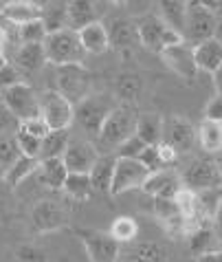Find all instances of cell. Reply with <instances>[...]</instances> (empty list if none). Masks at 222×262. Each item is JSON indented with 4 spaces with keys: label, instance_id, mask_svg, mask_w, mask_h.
Wrapping results in <instances>:
<instances>
[{
    "label": "cell",
    "instance_id": "8",
    "mask_svg": "<svg viewBox=\"0 0 222 262\" xmlns=\"http://www.w3.org/2000/svg\"><path fill=\"white\" fill-rule=\"evenodd\" d=\"M0 99H3L7 111L11 113V117L18 119V123L40 117V97L31 89V84L20 82L16 86H11V89L0 93Z\"/></svg>",
    "mask_w": 222,
    "mask_h": 262
},
{
    "label": "cell",
    "instance_id": "11",
    "mask_svg": "<svg viewBox=\"0 0 222 262\" xmlns=\"http://www.w3.org/2000/svg\"><path fill=\"white\" fill-rule=\"evenodd\" d=\"M218 18L209 11L205 3H187V25H185V42L191 47L200 45L205 40H211L216 35Z\"/></svg>",
    "mask_w": 222,
    "mask_h": 262
},
{
    "label": "cell",
    "instance_id": "40",
    "mask_svg": "<svg viewBox=\"0 0 222 262\" xmlns=\"http://www.w3.org/2000/svg\"><path fill=\"white\" fill-rule=\"evenodd\" d=\"M145 148H147V145L143 143L137 135H134V137H130V139H128L124 145H121L114 157H119V159H139L141 152L145 150Z\"/></svg>",
    "mask_w": 222,
    "mask_h": 262
},
{
    "label": "cell",
    "instance_id": "46",
    "mask_svg": "<svg viewBox=\"0 0 222 262\" xmlns=\"http://www.w3.org/2000/svg\"><path fill=\"white\" fill-rule=\"evenodd\" d=\"M198 262H222V251L220 249L207 251V253H203V256H198Z\"/></svg>",
    "mask_w": 222,
    "mask_h": 262
},
{
    "label": "cell",
    "instance_id": "33",
    "mask_svg": "<svg viewBox=\"0 0 222 262\" xmlns=\"http://www.w3.org/2000/svg\"><path fill=\"white\" fill-rule=\"evenodd\" d=\"M70 143V130H51L44 139H42L40 161L42 159H62Z\"/></svg>",
    "mask_w": 222,
    "mask_h": 262
},
{
    "label": "cell",
    "instance_id": "9",
    "mask_svg": "<svg viewBox=\"0 0 222 262\" xmlns=\"http://www.w3.org/2000/svg\"><path fill=\"white\" fill-rule=\"evenodd\" d=\"M70 212L66 203L57 199H40L31 207V227L38 234H48V231H60L68 225Z\"/></svg>",
    "mask_w": 222,
    "mask_h": 262
},
{
    "label": "cell",
    "instance_id": "24",
    "mask_svg": "<svg viewBox=\"0 0 222 262\" xmlns=\"http://www.w3.org/2000/svg\"><path fill=\"white\" fill-rule=\"evenodd\" d=\"M35 174H38L40 183H44L53 192H62L64 181L68 179V170L62 159H42Z\"/></svg>",
    "mask_w": 222,
    "mask_h": 262
},
{
    "label": "cell",
    "instance_id": "29",
    "mask_svg": "<svg viewBox=\"0 0 222 262\" xmlns=\"http://www.w3.org/2000/svg\"><path fill=\"white\" fill-rule=\"evenodd\" d=\"M143 93V79L137 73H124V75L117 77V84H114V97H117L119 104H132L139 99V95Z\"/></svg>",
    "mask_w": 222,
    "mask_h": 262
},
{
    "label": "cell",
    "instance_id": "39",
    "mask_svg": "<svg viewBox=\"0 0 222 262\" xmlns=\"http://www.w3.org/2000/svg\"><path fill=\"white\" fill-rule=\"evenodd\" d=\"M16 260L18 262H46V253L31 243L16 247Z\"/></svg>",
    "mask_w": 222,
    "mask_h": 262
},
{
    "label": "cell",
    "instance_id": "23",
    "mask_svg": "<svg viewBox=\"0 0 222 262\" xmlns=\"http://www.w3.org/2000/svg\"><path fill=\"white\" fill-rule=\"evenodd\" d=\"M13 67L20 73H35L46 64L44 45H20L13 55Z\"/></svg>",
    "mask_w": 222,
    "mask_h": 262
},
{
    "label": "cell",
    "instance_id": "10",
    "mask_svg": "<svg viewBox=\"0 0 222 262\" xmlns=\"http://www.w3.org/2000/svg\"><path fill=\"white\" fill-rule=\"evenodd\" d=\"M77 238L82 240L84 251L90 262H119L121 245L108 231L99 229H77Z\"/></svg>",
    "mask_w": 222,
    "mask_h": 262
},
{
    "label": "cell",
    "instance_id": "27",
    "mask_svg": "<svg viewBox=\"0 0 222 262\" xmlns=\"http://www.w3.org/2000/svg\"><path fill=\"white\" fill-rule=\"evenodd\" d=\"M134 135L145 145H159L163 141V117L156 113H139Z\"/></svg>",
    "mask_w": 222,
    "mask_h": 262
},
{
    "label": "cell",
    "instance_id": "42",
    "mask_svg": "<svg viewBox=\"0 0 222 262\" xmlns=\"http://www.w3.org/2000/svg\"><path fill=\"white\" fill-rule=\"evenodd\" d=\"M18 128H20V130H24V133H29L31 137H35V139H40V141L44 139L48 133H51V130L46 128V123L42 121L40 117H38V119H29V121H20V123H18Z\"/></svg>",
    "mask_w": 222,
    "mask_h": 262
},
{
    "label": "cell",
    "instance_id": "44",
    "mask_svg": "<svg viewBox=\"0 0 222 262\" xmlns=\"http://www.w3.org/2000/svg\"><path fill=\"white\" fill-rule=\"evenodd\" d=\"M205 121H216L222 123V95H213L205 106Z\"/></svg>",
    "mask_w": 222,
    "mask_h": 262
},
{
    "label": "cell",
    "instance_id": "22",
    "mask_svg": "<svg viewBox=\"0 0 222 262\" xmlns=\"http://www.w3.org/2000/svg\"><path fill=\"white\" fill-rule=\"evenodd\" d=\"M159 16L163 23H165L171 31L178 33L185 40V25H187V3H181V0H165V3H159Z\"/></svg>",
    "mask_w": 222,
    "mask_h": 262
},
{
    "label": "cell",
    "instance_id": "4",
    "mask_svg": "<svg viewBox=\"0 0 222 262\" xmlns=\"http://www.w3.org/2000/svg\"><path fill=\"white\" fill-rule=\"evenodd\" d=\"M137 31H139V45L154 51V53H163L169 47H176L185 42L181 35L174 33L171 29L156 16V13H145L143 18L137 20Z\"/></svg>",
    "mask_w": 222,
    "mask_h": 262
},
{
    "label": "cell",
    "instance_id": "36",
    "mask_svg": "<svg viewBox=\"0 0 222 262\" xmlns=\"http://www.w3.org/2000/svg\"><path fill=\"white\" fill-rule=\"evenodd\" d=\"M46 29L42 25V20H33L22 27H18V40L20 45H44L46 40Z\"/></svg>",
    "mask_w": 222,
    "mask_h": 262
},
{
    "label": "cell",
    "instance_id": "1",
    "mask_svg": "<svg viewBox=\"0 0 222 262\" xmlns=\"http://www.w3.org/2000/svg\"><path fill=\"white\" fill-rule=\"evenodd\" d=\"M139 108L132 104H117L114 111L108 115V119L104 121L99 135L95 137V148L99 155H117V150L124 145L130 137L137 133V121H139Z\"/></svg>",
    "mask_w": 222,
    "mask_h": 262
},
{
    "label": "cell",
    "instance_id": "7",
    "mask_svg": "<svg viewBox=\"0 0 222 262\" xmlns=\"http://www.w3.org/2000/svg\"><path fill=\"white\" fill-rule=\"evenodd\" d=\"M181 185L194 194L222 190V172L216 159H196L194 163H189L187 170L181 174Z\"/></svg>",
    "mask_w": 222,
    "mask_h": 262
},
{
    "label": "cell",
    "instance_id": "31",
    "mask_svg": "<svg viewBox=\"0 0 222 262\" xmlns=\"http://www.w3.org/2000/svg\"><path fill=\"white\" fill-rule=\"evenodd\" d=\"M196 141L200 148L209 155H218L222 152V123L216 121H203L196 128Z\"/></svg>",
    "mask_w": 222,
    "mask_h": 262
},
{
    "label": "cell",
    "instance_id": "20",
    "mask_svg": "<svg viewBox=\"0 0 222 262\" xmlns=\"http://www.w3.org/2000/svg\"><path fill=\"white\" fill-rule=\"evenodd\" d=\"M82 42V49L86 51V55H102L110 49V40H108V29L104 23H92L88 27H84L82 31H77Z\"/></svg>",
    "mask_w": 222,
    "mask_h": 262
},
{
    "label": "cell",
    "instance_id": "38",
    "mask_svg": "<svg viewBox=\"0 0 222 262\" xmlns=\"http://www.w3.org/2000/svg\"><path fill=\"white\" fill-rule=\"evenodd\" d=\"M22 157L13 137H0V170L7 172L9 167Z\"/></svg>",
    "mask_w": 222,
    "mask_h": 262
},
{
    "label": "cell",
    "instance_id": "18",
    "mask_svg": "<svg viewBox=\"0 0 222 262\" xmlns=\"http://www.w3.org/2000/svg\"><path fill=\"white\" fill-rule=\"evenodd\" d=\"M119 262H169V251L165 245L143 240L130 247L128 251H121Z\"/></svg>",
    "mask_w": 222,
    "mask_h": 262
},
{
    "label": "cell",
    "instance_id": "37",
    "mask_svg": "<svg viewBox=\"0 0 222 262\" xmlns=\"http://www.w3.org/2000/svg\"><path fill=\"white\" fill-rule=\"evenodd\" d=\"M16 143H18V150L22 157H29V159H38L40 161V150H42V141L35 139V137H31L29 133H24V130H16Z\"/></svg>",
    "mask_w": 222,
    "mask_h": 262
},
{
    "label": "cell",
    "instance_id": "26",
    "mask_svg": "<svg viewBox=\"0 0 222 262\" xmlns=\"http://www.w3.org/2000/svg\"><path fill=\"white\" fill-rule=\"evenodd\" d=\"M42 25H44L46 33H60L68 29V7L62 0H55V3H44L42 5Z\"/></svg>",
    "mask_w": 222,
    "mask_h": 262
},
{
    "label": "cell",
    "instance_id": "45",
    "mask_svg": "<svg viewBox=\"0 0 222 262\" xmlns=\"http://www.w3.org/2000/svg\"><path fill=\"white\" fill-rule=\"evenodd\" d=\"M213 234H216V243H218V249L222 251V205L218 209L216 218H213Z\"/></svg>",
    "mask_w": 222,
    "mask_h": 262
},
{
    "label": "cell",
    "instance_id": "12",
    "mask_svg": "<svg viewBox=\"0 0 222 262\" xmlns=\"http://www.w3.org/2000/svg\"><path fill=\"white\" fill-rule=\"evenodd\" d=\"M147 177H150V170L139 161V159H119L117 157V161H114L112 185H110V196H119V194H126L130 190H141Z\"/></svg>",
    "mask_w": 222,
    "mask_h": 262
},
{
    "label": "cell",
    "instance_id": "16",
    "mask_svg": "<svg viewBox=\"0 0 222 262\" xmlns=\"http://www.w3.org/2000/svg\"><path fill=\"white\" fill-rule=\"evenodd\" d=\"M181 187V177L174 170H159L150 174L141 190L152 199H174Z\"/></svg>",
    "mask_w": 222,
    "mask_h": 262
},
{
    "label": "cell",
    "instance_id": "13",
    "mask_svg": "<svg viewBox=\"0 0 222 262\" xmlns=\"http://www.w3.org/2000/svg\"><path fill=\"white\" fill-rule=\"evenodd\" d=\"M99 150L95 143L88 139H70L66 152H64L62 161L66 165L68 174H90V170L99 161Z\"/></svg>",
    "mask_w": 222,
    "mask_h": 262
},
{
    "label": "cell",
    "instance_id": "28",
    "mask_svg": "<svg viewBox=\"0 0 222 262\" xmlns=\"http://www.w3.org/2000/svg\"><path fill=\"white\" fill-rule=\"evenodd\" d=\"M114 161H117V157H112V155L99 157V161L90 170L88 177H90V183H92V190H95V192L110 194L112 174H114Z\"/></svg>",
    "mask_w": 222,
    "mask_h": 262
},
{
    "label": "cell",
    "instance_id": "19",
    "mask_svg": "<svg viewBox=\"0 0 222 262\" xmlns=\"http://www.w3.org/2000/svg\"><path fill=\"white\" fill-rule=\"evenodd\" d=\"M42 5L44 3H31V0H9L5 7V11L0 13L5 20H9L11 25L22 27L27 23L42 18Z\"/></svg>",
    "mask_w": 222,
    "mask_h": 262
},
{
    "label": "cell",
    "instance_id": "47",
    "mask_svg": "<svg viewBox=\"0 0 222 262\" xmlns=\"http://www.w3.org/2000/svg\"><path fill=\"white\" fill-rule=\"evenodd\" d=\"M11 113L9 111H7V108H5V104H3V99H0V128H7V126H9V123H11Z\"/></svg>",
    "mask_w": 222,
    "mask_h": 262
},
{
    "label": "cell",
    "instance_id": "5",
    "mask_svg": "<svg viewBox=\"0 0 222 262\" xmlns=\"http://www.w3.org/2000/svg\"><path fill=\"white\" fill-rule=\"evenodd\" d=\"M40 119L48 130H70L75 123V106L55 89L40 93Z\"/></svg>",
    "mask_w": 222,
    "mask_h": 262
},
{
    "label": "cell",
    "instance_id": "25",
    "mask_svg": "<svg viewBox=\"0 0 222 262\" xmlns=\"http://www.w3.org/2000/svg\"><path fill=\"white\" fill-rule=\"evenodd\" d=\"M68 7V29L70 31H82L84 27L97 23V5L90 0H70Z\"/></svg>",
    "mask_w": 222,
    "mask_h": 262
},
{
    "label": "cell",
    "instance_id": "48",
    "mask_svg": "<svg viewBox=\"0 0 222 262\" xmlns=\"http://www.w3.org/2000/svg\"><path fill=\"white\" fill-rule=\"evenodd\" d=\"M7 190H9V187L5 185V181H0V214L7 209Z\"/></svg>",
    "mask_w": 222,
    "mask_h": 262
},
{
    "label": "cell",
    "instance_id": "15",
    "mask_svg": "<svg viewBox=\"0 0 222 262\" xmlns=\"http://www.w3.org/2000/svg\"><path fill=\"white\" fill-rule=\"evenodd\" d=\"M163 62L176 73L178 77H183L185 82H194L198 75V67L194 62V47L189 42H181L176 47H169L161 53Z\"/></svg>",
    "mask_w": 222,
    "mask_h": 262
},
{
    "label": "cell",
    "instance_id": "32",
    "mask_svg": "<svg viewBox=\"0 0 222 262\" xmlns=\"http://www.w3.org/2000/svg\"><path fill=\"white\" fill-rule=\"evenodd\" d=\"M38 167H40V161H38V159L20 157L18 161L5 172V177H3L5 185L9 187V190H13V187H18L20 183H24L29 177H33V174L38 172Z\"/></svg>",
    "mask_w": 222,
    "mask_h": 262
},
{
    "label": "cell",
    "instance_id": "21",
    "mask_svg": "<svg viewBox=\"0 0 222 262\" xmlns=\"http://www.w3.org/2000/svg\"><path fill=\"white\" fill-rule=\"evenodd\" d=\"M194 62L198 71H205V73H216L222 67V45L211 38V40H205L200 45H194Z\"/></svg>",
    "mask_w": 222,
    "mask_h": 262
},
{
    "label": "cell",
    "instance_id": "53",
    "mask_svg": "<svg viewBox=\"0 0 222 262\" xmlns=\"http://www.w3.org/2000/svg\"><path fill=\"white\" fill-rule=\"evenodd\" d=\"M3 177H5V172H3V170H0V181H3Z\"/></svg>",
    "mask_w": 222,
    "mask_h": 262
},
{
    "label": "cell",
    "instance_id": "3",
    "mask_svg": "<svg viewBox=\"0 0 222 262\" xmlns=\"http://www.w3.org/2000/svg\"><path fill=\"white\" fill-rule=\"evenodd\" d=\"M117 104H119L117 97L106 95V93H92L82 104L75 106V123H80L82 130H86L92 137V141H95L104 121L108 119V115L114 111Z\"/></svg>",
    "mask_w": 222,
    "mask_h": 262
},
{
    "label": "cell",
    "instance_id": "49",
    "mask_svg": "<svg viewBox=\"0 0 222 262\" xmlns=\"http://www.w3.org/2000/svg\"><path fill=\"white\" fill-rule=\"evenodd\" d=\"M213 84H216V91H218V95H222V67L213 73Z\"/></svg>",
    "mask_w": 222,
    "mask_h": 262
},
{
    "label": "cell",
    "instance_id": "30",
    "mask_svg": "<svg viewBox=\"0 0 222 262\" xmlns=\"http://www.w3.org/2000/svg\"><path fill=\"white\" fill-rule=\"evenodd\" d=\"M62 192L68 201H75V203H86L95 194L88 174H68V179L64 181Z\"/></svg>",
    "mask_w": 222,
    "mask_h": 262
},
{
    "label": "cell",
    "instance_id": "43",
    "mask_svg": "<svg viewBox=\"0 0 222 262\" xmlns=\"http://www.w3.org/2000/svg\"><path fill=\"white\" fill-rule=\"evenodd\" d=\"M156 155H159V161L163 165V170H171V165L178 161V152L171 148V145L163 143V141L156 145Z\"/></svg>",
    "mask_w": 222,
    "mask_h": 262
},
{
    "label": "cell",
    "instance_id": "6",
    "mask_svg": "<svg viewBox=\"0 0 222 262\" xmlns=\"http://www.w3.org/2000/svg\"><path fill=\"white\" fill-rule=\"evenodd\" d=\"M55 91L62 97H66L70 104L77 106L92 95V75L86 71L84 64H75V67H60L57 69V86Z\"/></svg>",
    "mask_w": 222,
    "mask_h": 262
},
{
    "label": "cell",
    "instance_id": "52",
    "mask_svg": "<svg viewBox=\"0 0 222 262\" xmlns=\"http://www.w3.org/2000/svg\"><path fill=\"white\" fill-rule=\"evenodd\" d=\"M7 62H9V60H5V57H0V69H3V67H5V64H7Z\"/></svg>",
    "mask_w": 222,
    "mask_h": 262
},
{
    "label": "cell",
    "instance_id": "17",
    "mask_svg": "<svg viewBox=\"0 0 222 262\" xmlns=\"http://www.w3.org/2000/svg\"><path fill=\"white\" fill-rule=\"evenodd\" d=\"M108 29V40L110 47L119 51H128L139 45V31H137V20L130 18H114Z\"/></svg>",
    "mask_w": 222,
    "mask_h": 262
},
{
    "label": "cell",
    "instance_id": "51",
    "mask_svg": "<svg viewBox=\"0 0 222 262\" xmlns=\"http://www.w3.org/2000/svg\"><path fill=\"white\" fill-rule=\"evenodd\" d=\"M216 163H218V167H220V172H222V155H220V159H216Z\"/></svg>",
    "mask_w": 222,
    "mask_h": 262
},
{
    "label": "cell",
    "instance_id": "14",
    "mask_svg": "<svg viewBox=\"0 0 222 262\" xmlns=\"http://www.w3.org/2000/svg\"><path fill=\"white\" fill-rule=\"evenodd\" d=\"M194 141H196V128L189 119L178 117V115L163 119V143L171 145L178 155L189 152L194 148Z\"/></svg>",
    "mask_w": 222,
    "mask_h": 262
},
{
    "label": "cell",
    "instance_id": "35",
    "mask_svg": "<svg viewBox=\"0 0 222 262\" xmlns=\"http://www.w3.org/2000/svg\"><path fill=\"white\" fill-rule=\"evenodd\" d=\"M189 240V251L196 253V256H203L207 251H213V240H216V234H213L211 225H203V227H196L187 234Z\"/></svg>",
    "mask_w": 222,
    "mask_h": 262
},
{
    "label": "cell",
    "instance_id": "50",
    "mask_svg": "<svg viewBox=\"0 0 222 262\" xmlns=\"http://www.w3.org/2000/svg\"><path fill=\"white\" fill-rule=\"evenodd\" d=\"M220 45H222V18H218V27H216V35H213Z\"/></svg>",
    "mask_w": 222,
    "mask_h": 262
},
{
    "label": "cell",
    "instance_id": "41",
    "mask_svg": "<svg viewBox=\"0 0 222 262\" xmlns=\"http://www.w3.org/2000/svg\"><path fill=\"white\" fill-rule=\"evenodd\" d=\"M22 79H20V71L13 67L11 62H7L3 69H0V93L7 91V89H11V86H16L20 84Z\"/></svg>",
    "mask_w": 222,
    "mask_h": 262
},
{
    "label": "cell",
    "instance_id": "34",
    "mask_svg": "<svg viewBox=\"0 0 222 262\" xmlns=\"http://www.w3.org/2000/svg\"><path fill=\"white\" fill-rule=\"evenodd\" d=\"M139 231H141V227L132 216H117L110 225L108 234L117 240L119 245H130L139 238Z\"/></svg>",
    "mask_w": 222,
    "mask_h": 262
},
{
    "label": "cell",
    "instance_id": "2",
    "mask_svg": "<svg viewBox=\"0 0 222 262\" xmlns=\"http://www.w3.org/2000/svg\"><path fill=\"white\" fill-rule=\"evenodd\" d=\"M44 53H46V62H51L57 69L84 64V60H86V51L82 49L80 35H77L75 31H70V29L46 35Z\"/></svg>",
    "mask_w": 222,
    "mask_h": 262
}]
</instances>
